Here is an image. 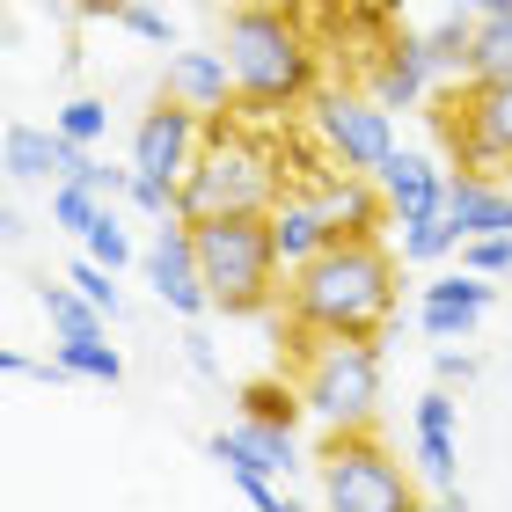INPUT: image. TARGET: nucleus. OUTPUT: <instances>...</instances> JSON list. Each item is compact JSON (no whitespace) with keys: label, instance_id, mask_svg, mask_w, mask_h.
I'll return each instance as SVG.
<instances>
[{"label":"nucleus","instance_id":"40","mask_svg":"<svg viewBox=\"0 0 512 512\" xmlns=\"http://www.w3.org/2000/svg\"><path fill=\"white\" fill-rule=\"evenodd\" d=\"M227 8H242V0H227Z\"/></svg>","mask_w":512,"mask_h":512},{"label":"nucleus","instance_id":"6","mask_svg":"<svg viewBox=\"0 0 512 512\" xmlns=\"http://www.w3.org/2000/svg\"><path fill=\"white\" fill-rule=\"evenodd\" d=\"M315 469H322V505H337V512H403L410 505V476L395 469V454L374 432H330Z\"/></svg>","mask_w":512,"mask_h":512},{"label":"nucleus","instance_id":"3","mask_svg":"<svg viewBox=\"0 0 512 512\" xmlns=\"http://www.w3.org/2000/svg\"><path fill=\"white\" fill-rule=\"evenodd\" d=\"M198 235V264L205 286H213L220 315H264L278 293H286V264L271 249L264 213H220V220H191Z\"/></svg>","mask_w":512,"mask_h":512},{"label":"nucleus","instance_id":"17","mask_svg":"<svg viewBox=\"0 0 512 512\" xmlns=\"http://www.w3.org/2000/svg\"><path fill=\"white\" fill-rule=\"evenodd\" d=\"M447 220L461 235H512V183H498L491 169H461L447 176Z\"/></svg>","mask_w":512,"mask_h":512},{"label":"nucleus","instance_id":"12","mask_svg":"<svg viewBox=\"0 0 512 512\" xmlns=\"http://www.w3.org/2000/svg\"><path fill=\"white\" fill-rule=\"evenodd\" d=\"M432 81H439V74H432L425 37H381L374 59H366V96H381L388 110H417Z\"/></svg>","mask_w":512,"mask_h":512},{"label":"nucleus","instance_id":"13","mask_svg":"<svg viewBox=\"0 0 512 512\" xmlns=\"http://www.w3.org/2000/svg\"><path fill=\"white\" fill-rule=\"evenodd\" d=\"M491 278L483 271H447V278H432L425 286V308H417V322H425V337H439V344H454V337H469L476 322H483V308H491Z\"/></svg>","mask_w":512,"mask_h":512},{"label":"nucleus","instance_id":"36","mask_svg":"<svg viewBox=\"0 0 512 512\" xmlns=\"http://www.w3.org/2000/svg\"><path fill=\"white\" fill-rule=\"evenodd\" d=\"M22 235H30V227H22V213H15V205H0V242H8V249H15Z\"/></svg>","mask_w":512,"mask_h":512},{"label":"nucleus","instance_id":"27","mask_svg":"<svg viewBox=\"0 0 512 512\" xmlns=\"http://www.w3.org/2000/svg\"><path fill=\"white\" fill-rule=\"evenodd\" d=\"M81 249L88 256H96V264H110V271H125L132 264V235H125V220H118V205H103V213H96V227H88V235H81Z\"/></svg>","mask_w":512,"mask_h":512},{"label":"nucleus","instance_id":"29","mask_svg":"<svg viewBox=\"0 0 512 512\" xmlns=\"http://www.w3.org/2000/svg\"><path fill=\"white\" fill-rule=\"evenodd\" d=\"M66 139H81V147H96L103 125H110V103L103 96H74V103H59V118H52Z\"/></svg>","mask_w":512,"mask_h":512},{"label":"nucleus","instance_id":"34","mask_svg":"<svg viewBox=\"0 0 512 512\" xmlns=\"http://www.w3.org/2000/svg\"><path fill=\"white\" fill-rule=\"evenodd\" d=\"M439 381H447V388H469V381H476V359H469V352H439Z\"/></svg>","mask_w":512,"mask_h":512},{"label":"nucleus","instance_id":"11","mask_svg":"<svg viewBox=\"0 0 512 512\" xmlns=\"http://www.w3.org/2000/svg\"><path fill=\"white\" fill-rule=\"evenodd\" d=\"M454 388L439 381L425 403H417V417H410V432H417V469H425V483L439 491V505H461V476H454V461H461V447H454Z\"/></svg>","mask_w":512,"mask_h":512},{"label":"nucleus","instance_id":"35","mask_svg":"<svg viewBox=\"0 0 512 512\" xmlns=\"http://www.w3.org/2000/svg\"><path fill=\"white\" fill-rule=\"evenodd\" d=\"M183 352H191V366H198V374H205V381H213V374H220V366H213V344H205L198 330H191V337H183Z\"/></svg>","mask_w":512,"mask_h":512},{"label":"nucleus","instance_id":"37","mask_svg":"<svg viewBox=\"0 0 512 512\" xmlns=\"http://www.w3.org/2000/svg\"><path fill=\"white\" fill-rule=\"evenodd\" d=\"M66 8H74V15H118L125 0H66Z\"/></svg>","mask_w":512,"mask_h":512},{"label":"nucleus","instance_id":"18","mask_svg":"<svg viewBox=\"0 0 512 512\" xmlns=\"http://www.w3.org/2000/svg\"><path fill=\"white\" fill-rule=\"evenodd\" d=\"M161 96H176V103L205 110V118H220L227 103H242V88H235V66H227V52H176V59H169V81H161Z\"/></svg>","mask_w":512,"mask_h":512},{"label":"nucleus","instance_id":"7","mask_svg":"<svg viewBox=\"0 0 512 512\" xmlns=\"http://www.w3.org/2000/svg\"><path fill=\"white\" fill-rule=\"evenodd\" d=\"M439 132L461 154V169L512 176V74L505 81H469L439 103Z\"/></svg>","mask_w":512,"mask_h":512},{"label":"nucleus","instance_id":"26","mask_svg":"<svg viewBox=\"0 0 512 512\" xmlns=\"http://www.w3.org/2000/svg\"><path fill=\"white\" fill-rule=\"evenodd\" d=\"M242 417L300 425V417H308V403H300V381H293V388H286V381H256V388H242Z\"/></svg>","mask_w":512,"mask_h":512},{"label":"nucleus","instance_id":"5","mask_svg":"<svg viewBox=\"0 0 512 512\" xmlns=\"http://www.w3.org/2000/svg\"><path fill=\"white\" fill-rule=\"evenodd\" d=\"M300 403L330 432H374L381 410V352L374 337H308L300 352Z\"/></svg>","mask_w":512,"mask_h":512},{"label":"nucleus","instance_id":"30","mask_svg":"<svg viewBox=\"0 0 512 512\" xmlns=\"http://www.w3.org/2000/svg\"><path fill=\"white\" fill-rule=\"evenodd\" d=\"M66 176H74V183H88V191H96V198H110V205H118V198L132 191V169H103V161L88 154V147H74V161H66Z\"/></svg>","mask_w":512,"mask_h":512},{"label":"nucleus","instance_id":"10","mask_svg":"<svg viewBox=\"0 0 512 512\" xmlns=\"http://www.w3.org/2000/svg\"><path fill=\"white\" fill-rule=\"evenodd\" d=\"M205 125H213L205 110L161 96L147 118L132 125V169H139V176H161V183H176V191H183V176H191V161H198V147H205Z\"/></svg>","mask_w":512,"mask_h":512},{"label":"nucleus","instance_id":"28","mask_svg":"<svg viewBox=\"0 0 512 512\" xmlns=\"http://www.w3.org/2000/svg\"><path fill=\"white\" fill-rule=\"evenodd\" d=\"M110 198H96L88 183H74V176H59V191H52V220L66 227V235H88L96 227V213H103Z\"/></svg>","mask_w":512,"mask_h":512},{"label":"nucleus","instance_id":"2","mask_svg":"<svg viewBox=\"0 0 512 512\" xmlns=\"http://www.w3.org/2000/svg\"><path fill=\"white\" fill-rule=\"evenodd\" d=\"M220 52L235 66V88H242L249 110H293V103L315 96V44L286 8H271V0H242V8L227 15Z\"/></svg>","mask_w":512,"mask_h":512},{"label":"nucleus","instance_id":"15","mask_svg":"<svg viewBox=\"0 0 512 512\" xmlns=\"http://www.w3.org/2000/svg\"><path fill=\"white\" fill-rule=\"evenodd\" d=\"M213 461H220V469H271V476H293V469H300V439H293V425L242 417L235 432H213Z\"/></svg>","mask_w":512,"mask_h":512},{"label":"nucleus","instance_id":"23","mask_svg":"<svg viewBox=\"0 0 512 512\" xmlns=\"http://www.w3.org/2000/svg\"><path fill=\"white\" fill-rule=\"evenodd\" d=\"M59 374H81V381L118 388V381H125V359L110 352L103 337H59Z\"/></svg>","mask_w":512,"mask_h":512},{"label":"nucleus","instance_id":"38","mask_svg":"<svg viewBox=\"0 0 512 512\" xmlns=\"http://www.w3.org/2000/svg\"><path fill=\"white\" fill-rule=\"evenodd\" d=\"M469 15H491V8H512V0H461Z\"/></svg>","mask_w":512,"mask_h":512},{"label":"nucleus","instance_id":"14","mask_svg":"<svg viewBox=\"0 0 512 512\" xmlns=\"http://www.w3.org/2000/svg\"><path fill=\"white\" fill-rule=\"evenodd\" d=\"M264 227H271V249H278V264H286V271H300L315 249L337 242V227H330V213H322V198L308 191V183L278 198L271 213H264Z\"/></svg>","mask_w":512,"mask_h":512},{"label":"nucleus","instance_id":"20","mask_svg":"<svg viewBox=\"0 0 512 512\" xmlns=\"http://www.w3.org/2000/svg\"><path fill=\"white\" fill-rule=\"evenodd\" d=\"M81 139H66L59 125L44 132V125H8V139H0V169H8L15 183H52L66 176V161H74Z\"/></svg>","mask_w":512,"mask_h":512},{"label":"nucleus","instance_id":"24","mask_svg":"<svg viewBox=\"0 0 512 512\" xmlns=\"http://www.w3.org/2000/svg\"><path fill=\"white\" fill-rule=\"evenodd\" d=\"M461 242H469V235H461L447 213H425V220L403 227V264H439V256H454Z\"/></svg>","mask_w":512,"mask_h":512},{"label":"nucleus","instance_id":"31","mask_svg":"<svg viewBox=\"0 0 512 512\" xmlns=\"http://www.w3.org/2000/svg\"><path fill=\"white\" fill-rule=\"evenodd\" d=\"M66 278H74V286H81L88 300H96L103 315H118V308H125V300H118V271H110V264H96V256H81V264L66 271Z\"/></svg>","mask_w":512,"mask_h":512},{"label":"nucleus","instance_id":"16","mask_svg":"<svg viewBox=\"0 0 512 512\" xmlns=\"http://www.w3.org/2000/svg\"><path fill=\"white\" fill-rule=\"evenodd\" d=\"M374 183H381V198H388V220H425V213H447V176L432 169L425 154H403L395 147L381 169H374Z\"/></svg>","mask_w":512,"mask_h":512},{"label":"nucleus","instance_id":"22","mask_svg":"<svg viewBox=\"0 0 512 512\" xmlns=\"http://www.w3.org/2000/svg\"><path fill=\"white\" fill-rule=\"evenodd\" d=\"M37 308L52 315V330H59V337H103V322H110L96 300L74 286V278H66V286H37Z\"/></svg>","mask_w":512,"mask_h":512},{"label":"nucleus","instance_id":"33","mask_svg":"<svg viewBox=\"0 0 512 512\" xmlns=\"http://www.w3.org/2000/svg\"><path fill=\"white\" fill-rule=\"evenodd\" d=\"M118 22H125L132 37H147V44H169V37H176V30H169V15H161L154 0H125V8H118Z\"/></svg>","mask_w":512,"mask_h":512},{"label":"nucleus","instance_id":"32","mask_svg":"<svg viewBox=\"0 0 512 512\" xmlns=\"http://www.w3.org/2000/svg\"><path fill=\"white\" fill-rule=\"evenodd\" d=\"M461 264L483 271V278H505V271H512V235H476V242H461Z\"/></svg>","mask_w":512,"mask_h":512},{"label":"nucleus","instance_id":"39","mask_svg":"<svg viewBox=\"0 0 512 512\" xmlns=\"http://www.w3.org/2000/svg\"><path fill=\"white\" fill-rule=\"evenodd\" d=\"M44 8H66V0H44Z\"/></svg>","mask_w":512,"mask_h":512},{"label":"nucleus","instance_id":"8","mask_svg":"<svg viewBox=\"0 0 512 512\" xmlns=\"http://www.w3.org/2000/svg\"><path fill=\"white\" fill-rule=\"evenodd\" d=\"M315 139H322V154H330L337 169L374 176L395 154V110L381 96H344V88H330V96H315Z\"/></svg>","mask_w":512,"mask_h":512},{"label":"nucleus","instance_id":"9","mask_svg":"<svg viewBox=\"0 0 512 512\" xmlns=\"http://www.w3.org/2000/svg\"><path fill=\"white\" fill-rule=\"evenodd\" d=\"M139 264H147V286L161 293V308L169 315H205L213 308V286H205V264H198V235H191V220H154V242L139 249Z\"/></svg>","mask_w":512,"mask_h":512},{"label":"nucleus","instance_id":"21","mask_svg":"<svg viewBox=\"0 0 512 512\" xmlns=\"http://www.w3.org/2000/svg\"><path fill=\"white\" fill-rule=\"evenodd\" d=\"M505 74H512V8H491L469 30V74L461 81H505Z\"/></svg>","mask_w":512,"mask_h":512},{"label":"nucleus","instance_id":"19","mask_svg":"<svg viewBox=\"0 0 512 512\" xmlns=\"http://www.w3.org/2000/svg\"><path fill=\"white\" fill-rule=\"evenodd\" d=\"M308 191L322 198V213H330L337 235H374V227L388 220L381 183H374V176H359V169H330V176H315Z\"/></svg>","mask_w":512,"mask_h":512},{"label":"nucleus","instance_id":"1","mask_svg":"<svg viewBox=\"0 0 512 512\" xmlns=\"http://www.w3.org/2000/svg\"><path fill=\"white\" fill-rule=\"evenodd\" d=\"M286 322L300 337H381L395 322V256L381 235H337L286 271Z\"/></svg>","mask_w":512,"mask_h":512},{"label":"nucleus","instance_id":"25","mask_svg":"<svg viewBox=\"0 0 512 512\" xmlns=\"http://www.w3.org/2000/svg\"><path fill=\"white\" fill-rule=\"evenodd\" d=\"M469 30H476L469 8L447 15L439 30H425V52H432V74H439V81H447V74H469Z\"/></svg>","mask_w":512,"mask_h":512},{"label":"nucleus","instance_id":"4","mask_svg":"<svg viewBox=\"0 0 512 512\" xmlns=\"http://www.w3.org/2000/svg\"><path fill=\"white\" fill-rule=\"evenodd\" d=\"M286 198V169L278 147L249 132H213L183 176V220H220V213H271Z\"/></svg>","mask_w":512,"mask_h":512}]
</instances>
